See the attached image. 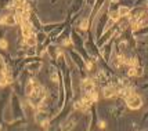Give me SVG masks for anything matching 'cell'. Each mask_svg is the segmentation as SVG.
Segmentation results:
<instances>
[{
    "label": "cell",
    "mask_w": 148,
    "mask_h": 131,
    "mask_svg": "<svg viewBox=\"0 0 148 131\" xmlns=\"http://www.w3.org/2000/svg\"><path fill=\"white\" fill-rule=\"evenodd\" d=\"M125 104L130 110H139V109L143 108V104H144V102H143V98H141L139 94L133 93V94H130L127 98H125Z\"/></svg>",
    "instance_id": "1"
},
{
    "label": "cell",
    "mask_w": 148,
    "mask_h": 131,
    "mask_svg": "<svg viewBox=\"0 0 148 131\" xmlns=\"http://www.w3.org/2000/svg\"><path fill=\"white\" fill-rule=\"evenodd\" d=\"M118 86L112 84V83H108L107 86H104L101 88V94L104 100H115L118 98Z\"/></svg>",
    "instance_id": "2"
},
{
    "label": "cell",
    "mask_w": 148,
    "mask_h": 131,
    "mask_svg": "<svg viewBox=\"0 0 148 131\" xmlns=\"http://www.w3.org/2000/svg\"><path fill=\"white\" fill-rule=\"evenodd\" d=\"M17 19L14 13L13 14H3L0 18V26H15Z\"/></svg>",
    "instance_id": "3"
},
{
    "label": "cell",
    "mask_w": 148,
    "mask_h": 131,
    "mask_svg": "<svg viewBox=\"0 0 148 131\" xmlns=\"http://www.w3.org/2000/svg\"><path fill=\"white\" fill-rule=\"evenodd\" d=\"M35 36H36V40H38V46H39V44H44V43H46V40L48 39V33L42 29V31H36Z\"/></svg>",
    "instance_id": "4"
},
{
    "label": "cell",
    "mask_w": 148,
    "mask_h": 131,
    "mask_svg": "<svg viewBox=\"0 0 148 131\" xmlns=\"http://www.w3.org/2000/svg\"><path fill=\"white\" fill-rule=\"evenodd\" d=\"M116 11L119 13L120 18H127V17L130 15V13H132L130 7H127V6H119Z\"/></svg>",
    "instance_id": "5"
},
{
    "label": "cell",
    "mask_w": 148,
    "mask_h": 131,
    "mask_svg": "<svg viewBox=\"0 0 148 131\" xmlns=\"http://www.w3.org/2000/svg\"><path fill=\"white\" fill-rule=\"evenodd\" d=\"M108 19H109V23L111 25H114V23H118L122 18H120V15H119V13L118 11H111L108 14Z\"/></svg>",
    "instance_id": "6"
},
{
    "label": "cell",
    "mask_w": 148,
    "mask_h": 131,
    "mask_svg": "<svg viewBox=\"0 0 148 131\" xmlns=\"http://www.w3.org/2000/svg\"><path fill=\"white\" fill-rule=\"evenodd\" d=\"M90 26H91V23H90V19L89 18H83L80 23H79V29L82 32H87L90 29Z\"/></svg>",
    "instance_id": "7"
},
{
    "label": "cell",
    "mask_w": 148,
    "mask_h": 131,
    "mask_svg": "<svg viewBox=\"0 0 148 131\" xmlns=\"http://www.w3.org/2000/svg\"><path fill=\"white\" fill-rule=\"evenodd\" d=\"M8 47H10L8 39L1 36V37H0V50H1V51H8Z\"/></svg>",
    "instance_id": "8"
},
{
    "label": "cell",
    "mask_w": 148,
    "mask_h": 131,
    "mask_svg": "<svg viewBox=\"0 0 148 131\" xmlns=\"http://www.w3.org/2000/svg\"><path fill=\"white\" fill-rule=\"evenodd\" d=\"M107 127V123H105V120H98L97 122V128H100V130H104Z\"/></svg>",
    "instance_id": "9"
}]
</instances>
